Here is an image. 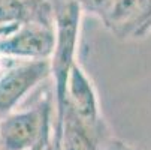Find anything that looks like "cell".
<instances>
[{"label": "cell", "mask_w": 151, "mask_h": 150, "mask_svg": "<svg viewBox=\"0 0 151 150\" xmlns=\"http://www.w3.org/2000/svg\"><path fill=\"white\" fill-rule=\"evenodd\" d=\"M82 14L73 0L52 9L54 48L50 57L51 78L54 83V116L58 117L64 107V92L69 72L78 62Z\"/></svg>", "instance_id": "1"}, {"label": "cell", "mask_w": 151, "mask_h": 150, "mask_svg": "<svg viewBox=\"0 0 151 150\" xmlns=\"http://www.w3.org/2000/svg\"><path fill=\"white\" fill-rule=\"evenodd\" d=\"M54 116L52 95L44 93L30 108L14 110L0 119V149L30 150Z\"/></svg>", "instance_id": "2"}, {"label": "cell", "mask_w": 151, "mask_h": 150, "mask_svg": "<svg viewBox=\"0 0 151 150\" xmlns=\"http://www.w3.org/2000/svg\"><path fill=\"white\" fill-rule=\"evenodd\" d=\"M64 108H68L102 144L106 143L108 126L103 120L99 93L91 77L79 62L73 63L68 77L63 110Z\"/></svg>", "instance_id": "3"}, {"label": "cell", "mask_w": 151, "mask_h": 150, "mask_svg": "<svg viewBox=\"0 0 151 150\" xmlns=\"http://www.w3.org/2000/svg\"><path fill=\"white\" fill-rule=\"evenodd\" d=\"M51 77L50 60H12L0 74V119Z\"/></svg>", "instance_id": "4"}, {"label": "cell", "mask_w": 151, "mask_h": 150, "mask_svg": "<svg viewBox=\"0 0 151 150\" xmlns=\"http://www.w3.org/2000/svg\"><path fill=\"white\" fill-rule=\"evenodd\" d=\"M54 48V23L29 18L0 39V54L12 60H50Z\"/></svg>", "instance_id": "5"}, {"label": "cell", "mask_w": 151, "mask_h": 150, "mask_svg": "<svg viewBox=\"0 0 151 150\" xmlns=\"http://www.w3.org/2000/svg\"><path fill=\"white\" fill-rule=\"evenodd\" d=\"M52 131L58 150H102L103 144L68 108L61 116L52 117Z\"/></svg>", "instance_id": "6"}, {"label": "cell", "mask_w": 151, "mask_h": 150, "mask_svg": "<svg viewBox=\"0 0 151 150\" xmlns=\"http://www.w3.org/2000/svg\"><path fill=\"white\" fill-rule=\"evenodd\" d=\"M145 0H112L102 24L115 38L130 39L132 30L142 12Z\"/></svg>", "instance_id": "7"}, {"label": "cell", "mask_w": 151, "mask_h": 150, "mask_svg": "<svg viewBox=\"0 0 151 150\" xmlns=\"http://www.w3.org/2000/svg\"><path fill=\"white\" fill-rule=\"evenodd\" d=\"M76 6L79 8L82 17L90 15L97 18L100 23L103 21L105 15L109 11V6L112 3V0H73Z\"/></svg>", "instance_id": "8"}, {"label": "cell", "mask_w": 151, "mask_h": 150, "mask_svg": "<svg viewBox=\"0 0 151 150\" xmlns=\"http://www.w3.org/2000/svg\"><path fill=\"white\" fill-rule=\"evenodd\" d=\"M148 33H151V0H145V5L132 30L130 38L141 39V38H145Z\"/></svg>", "instance_id": "9"}, {"label": "cell", "mask_w": 151, "mask_h": 150, "mask_svg": "<svg viewBox=\"0 0 151 150\" xmlns=\"http://www.w3.org/2000/svg\"><path fill=\"white\" fill-rule=\"evenodd\" d=\"M18 23H12V24H0V39L3 36H6L9 32H12L15 27H17Z\"/></svg>", "instance_id": "10"}, {"label": "cell", "mask_w": 151, "mask_h": 150, "mask_svg": "<svg viewBox=\"0 0 151 150\" xmlns=\"http://www.w3.org/2000/svg\"><path fill=\"white\" fill-rule=\"evenodd\" d=\"M45 2H47V5L50 6L51 14H52V9H55V8H58V6L64 5V3H68L69 0H45Z\"/></svg>", "instance_id": "11"}, {"label": "cell", "mask_w": 151, "mask_h": 150, "mask_svg": "<svg viewBox=\"0 0 151 150\" xmlns=\"http://www.w3.org/2000/svg\"><path fill=\"white\" fill-rule=\"evenodd\" d=\"M0 150H2V149H0Z\"/></svg>", "instance_id": "12"}]
</instances>
